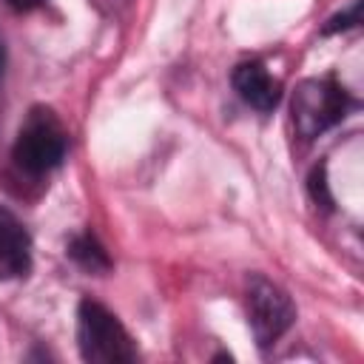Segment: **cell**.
<instances>
[{
  "label": "cell",
  "mask_w": 364,
  "mask_h": 364,
  "mask_svg": "<svg viewBox=\"0 0 364 364\" xmlns=\"http://www.w3.org/2000/svg\"><path fill=\"white\" fill-rule=\"evenodd\" d=\"M65 151H68V131L63 119L51 108L34 105L26 114L11 145V159L17 171L26 176H48L54 168L63 165Z\"/></svg>",
  "instance_id": "cell-1"
},
{
  "label": "cell",
  "mask_w": 364,
  "mask_h": 364,
  "mask_svg": "<svg viewBox=\"0 0 364 364\" xmlns=\"http://www.w3.org/2000/svg\"><path fill=\"white\" fill-rule=\"evenodd\" d=\"M350 91L336 77H310L301 80L290 97V122L301 139H316L324 131L336 128L353 108Z\"/></svg>",
  "instance_id": "cell-2"
},
{
  "label": "cell",
  "mask_w": 364,
  "mask_h": 364,
  "mask_svg": "<svg viewBox=\"0 0 364 364\" xmlns=\"http://www.w3.org/2000/svg\"><path fill=\"white\" fill-rule=\"evenodd\" d=\"M77 347L91 364H131L139 350L125 324L100 301L82 299L77 307Z\"/></svg>",
  "instance_id": "cell-3"
},
{
  "label": "cell",
  "mask_w": 364,
  "mask_h": 364,
  "mask_svg": "<svg viewBox=\"0 0 364 364\" xmlns=\"http://www.w3.org/2000/svg\"><path fill=\"white\" fill-rule=\"evenodd\" d=\"M245 310H247V324L259 350L273 347L296 321L293 299L264 276H250L245 290Z\"/></svg>",
  "instance_id": "cell-4"
},
{
  "label": "cell",
  "mask_w": 364,
  "mask_h": 364,
  "mask_svg": "<svg viewBox=\"0 0 364 364\" xmlns=\"http://www.w3.org/2000/svg\"><path fill=\"white\" fill-rule=\"evenodd\" d=\"M233 91L242 97V102H247L250 108L267 114L282 102V82L264 68V63L259 60H245L233 68L230 74Z\"/></svg>",
  "instance_id": "cell-5"
},
{
  "label": "cell",
  "mask_w": 364,
  "mask_h": 364,
  "mask_svg": "<svg viewBox=\"0 0 364 364\" xmlns=\"http://www.w3.org/2000/svg\"><path fill=\"white\" fill-rule=\"evenodd\" d=\"M31 270V236L26 225L0 205V279H23Z\"/></svg>",
  "instance_id": "cell-6"
},
{
  "label": "cell",
  "mask_w": 364,
  "mask_h": 364,
  "mask_svg": "<svg viewBox=\"0 0 364 364\" xmlns=\"http://www.w3.org/2000/svg\"><path fill=\"white\" fill-rule=\"evenodd\" d=\"M65 253H68L71 262L80 264L85 273H108V270H111V256H108V250H105L102 242H100L94 233H88V230L71 236Z\"/></svg>",
  "instance_id": "cell-7"
},
{
  "label": "cell",
  "mask_w": 364,
  "mask_h": 364,
  "mask_svg": "<svg viewBox=\"0 0 364 364\" xmlns=\"http://www.w3.org/2000/svg\"><path fill=\"white\" fill-rule=\"evenodd\" d=\"M307 191H310V196H313L316 205H321V208H327V210L333 208V193H330L327 165H324V162L310 171V176H307Z\"/></svg>",
  "instance_id": "cell-8"
},
{
  "label": "cell",
  "mask_w": 364,
  "mask_h": 364,
  "mask_svg": "<svg viewBox=\"0 0 364 364\" xmlns=\"http://www.w3.org/2000/svg\"><path fill=\"white\" fill-rule=\"evenodd\" d=\"M358 23H361V0H353V6H350L347 11H338V14H333V17L324 23L321 34H338V31L355 28Z\"/></svg>",
  "instance_id": "cell-9"
},
{
  "label": "cell",
  "mask_w": 364,
  "mask_h": 364,
  "mask_svg": "<svg viewBox=\"0 0 364 364\" xmlns=\"http://www.w3.org/2000/svg\"><path fill=\"white\" fill-rule=\"evenodd\" d=\"M6 6H9L11 11L28 14V11H34V9H43V6H46V0H6Z\"/></svg>",
  "instance_id": "cell-10"
},
{
  "label": "cell",
  "mask_w": 364,
  "mask_h": 364,
  "mask_svg": "<svg viewBox=\"0 0 364 364\" xmlns=\"http://www.w3.org/2000/svg\"><path fill=\"white\" fill-rule=\"evenodd\" d=\"M0 71H3V46H0Z\"/></svg>",
  "instance_id": "cell-11"
}]
</instances>
